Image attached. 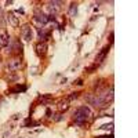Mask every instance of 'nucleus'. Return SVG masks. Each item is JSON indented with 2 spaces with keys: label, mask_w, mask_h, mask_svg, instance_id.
<instances>
[{
  "label": "nucleus",
  "mask_w": 138,
  "mask_h": 138,
  "mask_svg": "<svg viewBox=\"0 0 138 138\" xmlns=\"http://www.w3.org/2000/svg\"><path fill=\"white\" fill-rule=\"evenodd\" d=\"M24 35H25V39H30L32 38V30H30V28H26L24 29Z\"/></svg>",
  "instance_id": "obj_3"
},
{
  "label": "nucleus",
  "mask_w": 138,
  "mask_h": 138,
  "mask_svg": "<svg viewBox=\"0 0 138 138\" xmlns=\"http://www.w3.org/2000/svg\"><path fill=\"white\" fill-rule=\"evenodd\" d=\"M19 66H21V61L19 60H13V61H10V63H8L10 69H18Z\"/></svg>",
  "instance_id": "obj_2"
},
{
  "label": "nucleus",
  "mask_w": 138,
  "mask_h": 138,
  "mask_svg": "<svg viewBox=\"0 0 138 138\" xmlns=\"http://www.w3.org/2000/svg\"><path fill=\"white\" fill-rule=\"evenodd\" d=\"M46 49H47V46L43 43V44H39L38 46V52H39V54H44V52H46Z\"/></svg>",
  "instance_id": "obj_4"
},
{
  "label": "nucleus",
  "mask_w": 138,
  "mask_h": 138,
  "mask_svg": "<svg viewBox=\"0 0 138 138\" xmlns=\"http://www.w3.org/2000/svg\"><path fill=\"white\" fill-rule=\"evenodd\" d=\"M8 18L11 19V24H13V25H18V19L15 18V17H14L13 14H10V17H8Z\"/></svg>",
  "instance_id": "obj_6"
},
{
  "label": "nucleus",
  "mask_w": 138,
  "mask_h": 138,
  "mask_svg": "<svg viewBox=\"0 0 138 138\" xmlns=\"http://www.w3.org/2000/svg\"><path fill=\"white\" fill-rule=\"evenodd\" d=\"M6 43H7V38L6 36H0V47H3Z\"/></svg>",
  "instance_id": "obj_5"
},
{
  "label": "nucleus",
  "mask_w": 138,
  "mask_h": 138,
  "mask_svg": "<svg viewBox=\"0 0 138 138\" xmlns=\"http://www.w3.org/2000/svg\"><path fill=\"white\" fill-rule=\"evenodd\" d=\"M90 115H91V112H90V109L87 107L79 108L76 110V113H75V121L77 124H84L86 123V120L90 118Z\"/></svg>",
  "instance_id": "obj_1"
}]
</instances>
